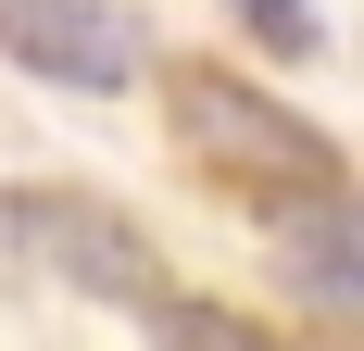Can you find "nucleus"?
Wrapping results in <instances>:
<instances>
[{
  "label": "nucleus",
  "mask_w": 364,
  "mask_h": 351,
  "mask_svg": "<svg viewBox=\"0 0 364 351\" xmlns=\"http://www.w3.org/2000/svg\"><path fill=\"white\" fill-rule=\"evenodd\" d=\"M0 239L26 251L38 276H63L75 301H126V314L176 301V288H164V251H151L113 201H75V188H13V201H0Z\"/></svg>",
  "instance_id": "obj_2"
},
{
  "label": "nucleus",
  "mask_w": 364,
  "mask_h": 351,
  "mask_svg": "<svg viewBox=\"0 0 364 351\" xmlns=\"http://www.w3.org/2000/svg\"><path fill=\"white\" fill-rule=\"evenodd\" d=\"M151 339L164 351H264V326L214 314V301H151Z\"/></svg>",
  "instance_id": "obj_5"
},
{
  "label": "nucleus",
  "mask_w": 364,
  "mask_h": 351,
  "mask_svg": "<svg viewBox=\"0 0 364 351\" xmlns=\"http://www.w3.org/2000/svg\"><path fill=\"white\" fill-rule=\"evenodd\" d=\"M277 239H289V276L314 301H352L364 314V201H301Z\"/></svg>",
  "instance_id": "obj_4"
},
{
  "label": "nucleus",
  "mask_w": 364,
  "mask_h": 351,
  "mask_svg": "<svg viewBox=\"0 0 364 351\" xmlns=\"http://www.w3.org/2000/svg\"><path fill=\"white\" fill-rule=\"evenodd\" d=\"M226 13H239L277 63H314V38H327V26H314V0H226Z\"/></svg>",
  "instance_id": "obj_6"
},
{
  "label": "nucleus",
  "mask_w": 364,
  "mask_h": 351,
  "mask_svg": "<svg viewBox=\"0 0 364 351\" xmlns=\"http://www.w3.org/2000/svg\"><path fill=\"white\" fill-rule=\"evenodd\" d=\"M176 139L201 151V163L226 176V188H252V201L301 213V201H339V151L301 126L289 101H264L252 75H176Z\"/></svg>",
  "instance_id": "obj_1"
},
{
  "label": "nucleus",
  "mask_w": 364,
  "mask_h": 351,
  "mask_svg": "<svg viewBox=\"0 0 364 351\" xmlns=\"http://www.w3.org/2000/svg\"><path fill=\"white\" fill-rule=\"evenodd\" d=\"M0 50L50 88H75V101H113L139 75V26L113 0H0Z\"/></svg>",
  "instance_id": "obj_3"
}]
</instances>
